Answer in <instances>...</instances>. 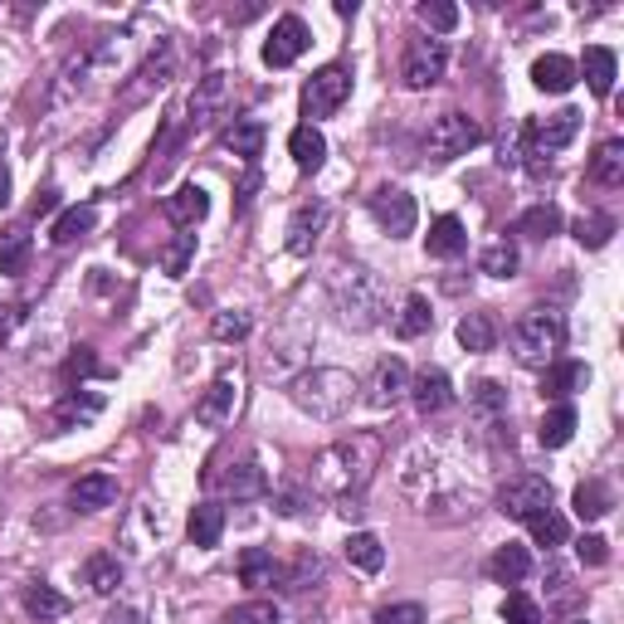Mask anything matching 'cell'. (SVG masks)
<instances>
[{
  "label": "cell",
  "mask_w": 624,
  "mask_h": 624,
  "mask_svg": "<svg viewBox=\"0 0 624 624\" xmlns=\"http://www.w3.org/2000/svg\"><path fill=\"white\" fill-rule=\"evenodd\" d=\"M225 147H230L235 156H244L249 166L259 161V152H264V122H254V118H239L230 132H225Z\"/></svg>",
  "instance_id": "74e56055"
},
{
  "label": "cell",
  "mask_w": 624,
  "mask_h": 624,
  "mask_svg": "<svg viewBox=\"0 0 624 624\" xmlns=\"http://www.w3.org/2000/svg\"><path fill=\"white\" fill-rule=\"evenodd\" d=\"M527 571H532V551L517 547V542L497 547L493 561H488V576L503 580V586H517V580H527Z\"/></svg>",
  "instance_id": "484cf974"
},
{
  "label": "cell",
  "mask_w": 624,
  "mask_h": 624,
  "mask_svg": "<svg viewBox=\"0 0 624 624\" xmlns=\"http://www.w3.org/2000/svg\"><path fill=\"white\" fill-rule=\"evenodd\" d=\"M532 83L542 93H571L576 88V64H571L566 55H542L532 64Z\"/></svg>",
  "instance_id": "d4e9b609"
},
{
  "label": "cell",
  "mask_w": 624,
  "mask_h": 624,
  "mask_svg": "<svg viewBox=\"0 0 624 624\" xmlns=\"http://www.w3.org/2000/svg\"><path fill=\"white\" fill-rule=\"evenodd\" d=\"M566 624H586V620H566Z\"/></svg>",
  "instance_id": "94428289"
},
{
  "label": "cell",
  "mask_w": 624,
  "mask_h": 624,
  "mask_svg": "<svg viewBox=\"0 0 624 624\" xmlns=\"http://www.w3.org/2000/svg\"><path fill=\"white\" fill-rule=\"evenodd\" d=\"M235 405H239V371H220V376L205 386V395L195 400V420L205 430H225L235 420Z\"/></svg>",
  "instance_id": "30bf717a"
},
{
  "label": "cell",
  "mask_w": 624,
  "mask_h": 624,
  "mask_svg": "<svg viewBox=\"0 0 624 624\" xmlns=\"http://www.w3.org/2000/svg\"><path fill=\"white\" fill-rule=\"evenodd\" d=\"M191 259H195V235L185 230V235H176L171 244L161 249V274H166V278H185V268H191Z\"/></svg>",
  "instance_id": "7bdbcfd3"
},
{
  "label": "cell",
  "mask_w": 624,
  "mask_h": 624,
  "mask_svg": "<svg viewBox=\"0 0 624 624\" xmlns=\"http://www.w3.org/2000/svg\"><path fill=\"white\" fill-rule=\"evenodd\" d=\"M20 600H25V615H35L39 624H45V620H64V615H69V600L59 596L55 586H45V580L25 586V596H20Z\"/></svg>",
  "instance_id": "e575fe53"
},
{
  "label": "cell",
  "mask_w": 624,
  "mask_h": 624,
  "mask_svg": "<svg viewBox=\"0 0 624 624\" xmlns=\"http://www.w3.org/2000/svg\"><path fill=\"white\" fill-rule=\"evenodd\" d=\"M341 556H347L357 571H367V576H376V571L386 566V547H381L376 532H351L347 542H341Z\"/></svg>",
  "instance_id": "83f0119b"
},
{
  "label": "cell",
  "mask_w": 624,
  "mask_h": 624,
  "mask_svg": "<svg viewBox=\"0 0 624 624\" xmlns=\"http://www.w3.org/2000/svg\"><path fill=\"white\" fill-rule=\"evenodd\" d=\"M576 556H580V566H605V561H610V542L590 532V537H580V542H576Z\"/></svg>",
  "instance_id": "816d5d0a"
},
{
  "label": "cell",
  "mask_w": 624,
  "mask_h": 624,
  "mask_svg": "<svg viewBox=\"0 0 624 624\" xmlns=\"http://www.w3.org/2000/svg\"><path fill=\"white\" fill-rule=\"evenodd\" d=\"M610 235H615V215H580V220H576V239L586 249L610 244Z\"/></svg>",
  "instance_id": "bcb514c9"
},
{
  "label": "cell",
  "mask_w": 624,
  "mask_h": 624,
  "mask_svg": "<svg viewBox=\"0 0 624 624\" xmlns=\"http://www.w3.org/2000/svg\"><path fill=\"white\" fill-rule=\"evenodd\" d=\"M551 507V483L542 473H517L497 488V513L513 517V523H532Z\"/></svg>",
  "instance_id": "8992f818"
},
{
  "label": "cell",
  "mask_w": 624,
  "mask_h": 624,
  "mask_svg": "<svg viewBox=\"0 0 624 624\" xmlns=\"http://www.w3.org/2000/svg\"><path fill=\"white\" fill-rule=\"evenodd\" d=\"M410 400H415V410H420V415H440V410H449V405H454V386H449V376H444L440 367H424L420 376H410Z\"/></svg>",
  "instance_id": "5bb4252c"
},
{
  "label": "cell",
  "mask_w": 624,
  "mask_h": 624,
  "mask_svg": "<svg viewBox=\"0 0 624 624\" xmlns=\"http://www.w3.org/2000/svg\"><path fill=\"white\" fill-rule=\"evenodd\" d=\"M64 376H69V381H83V376H103V367H98V357H93V347H79L74 357H69Z\"/></svg>",
  "instance_id": "f5cc1de1"
},
{
  "label": "cell",
  "mask_w": 624,
  "mask_h": 624,
  "mask_svg": "<svg viewBox=\"0 0 624 624\" xmlns=\"http://www.w3.org/2000/svg\"><path fill=\"white\" fill-rule=\"evenodd\" d=\"M561 347H566V322L547 308L527 312L513 327V357L532 371H547L551 361H561Z\"/></svg>",
  "instance_id": "277c9868"
},
{
  "label": "cell",
  "mask_w": 624,
  "mask_h": 624,
  "mask_svg": "<svg viewBox=\"0 0 624 624\" xmlns=\"http://www.w3.org/2000/svg\"><path fill=\"white\" fill-rule=\"evenodd\" d=\"M503 620H507V624H542V605H537V600L527 596V590H507Z\"/></svg>",
  "instance_id": "7dc6e473"
},
{
  "label": "cell",
  "mask_w": 624,
  "mask_h": 624,
  "mask_svg": "<svg viewBox=\"0 0 624 624\" xmlns=\"http://www.w3.org/2000/svg\"><path fill=\"white\" fill-rule=\"evenodd\" d=\"M420 20L434 29V35H449V29H459V5H449V0H424Z\"/></svg>",
  "instance_id": "c3c4849f"
},
{
  "label": "cell",
  "mask_w": 624,
  "mask_h": 624,
  "mask_svg": "<svg viewBox=\"0 0 624 624\" xmlns=\"http://www.w3.org/2000/svg\"><path fill=\"white\" fill-rule=\"evenodd\" d=\"M0 205H10V171H5V161H0Z\"/></svg>",
  "instance_id": "680465c9"
},
{
  "label": "cell",
  "mask_w": 624,
  "mask_h": 624,
  "mask_svg": "<svg viewBox=\"0 0 624 624\" xmlns=\"http://www.w3.org/2000/svg\"><path fill=\"white\" fill-rule=\"evenodd\" d=\"M103 624H137V615H132V610H122V615H108Z\"/></svg>",
  "instance_id": "91938a15"
},
{
  "label": "cell",
  "mask_w": 624,
  "mask_h": 624,
  "mask_svg": "<svg viewBox=\"0 0 624 624\" xmlns=\"http://www.w3.org/2000/svg\"><path fill=\"white\" fill-rule=\"evenodd\" d=\"M527 532H532V542L537 547H561V542H566V517H561L556 513V507H547V513L542 517H532V523H527Z\"/></svg>",
  "instance_id": "ee69618b"
},
{
  "label": "cell",
  "mask_w": 624,
  "mask_h": 624,
  "mask_svg": "<svg viewBox=\"0 0 624 624\" xmlns=\"http://www.w3.org/2000/svg\"><path fill=\"white\" fill-rule=\"evenodd\" d=\"M93 225H98V211H93V205H74V211H64V215L55 220V230H49V239H55V244L64 249V244H74V239L93 235Z\"/></svg>",
  "instance_id": "8d00e7d4"
},
{
  "label": "cell",
  "mask_w": 624,
  "mask_h": 624,
  "mask_svg": "<svg viewBox=\"0 0 624 624\" xmlns=\"http://www.w3.org/2000/svg\"><path fill=\"white\" fill-rule=\"evenodd\" d=\"M171 74H176V49L161 39V45H156V55L147 59V64H142L137 83H132V88H128V98H147V93L166 88V83H171Z\"/></svg>",
  "instance_id": "7402d4cb"
},
{
  "label": "cell",
  "mask_w": 624,
  "mask_h": 624,
  "mask_svg": "<svg viewBox=\"0 0 624 624\" xmlns=\"http://www.w3.org/2000/svg\"><path fill=\"white\" fill-rule=\"evenodd\" d=\"M29 254H35V244H29L25 230H10L0 235V274L5 278H20L29 268Z\"/></svg>",
  "instance_id": "f35d334b"
},
{
  "label": "cell",
  "mask_w": 624,
  "mask_h": 624,
  "mask_svg": "<svg viewBox=\"0 0 624 624\" xmlns=\"http://www.w3.org/2000/svg\"><path fill=\"white\" fill-rule=\"evenodd\" d=\"M161 211H166V220L176 225V230H195V225L205 220V215H211V195L201 191V185H181V191H171L161 201Z\"/></svg>",
  "instance_id": "9a60e30c"
},
{
  "label": "cell",
  "mask_w": 624,
  "mask_h": 624,
  "mask_svg": "<svg viewBox=\"0 0 624 624\" xmlns=\"http://www.w3.org/2000/svg\"><path fill=\"white\" fill-rule=\"evenodd\" d=\"M303 507H308V493H303V488H293V493L278 497V513H284V517H298Z\"/></svg>",
  "instance_id": "11a10c76"
},
{
  "label": "cell",
  "mask_w": 624,
  "mask_h": 624,
  "mask_svg": "<svg viewBox=\"0 0 624 624\" xmlns=\"http://www.w3.org/2000/svg\"><path fill=\"white\" fill-rule=\"evenodd\" d=\"M351 98V69L347 64H327L317 69L308 83H303V118H332L341 103Z\"/></svg>",
  "instance_id": "52a82bcc"
},
{
  "label": "cell",
  "mask_w": 624,
  "mask_h": 624,
  "mask_svg": "<svg viewBox=\"0 0 624 624\" xmlns=\"http://www.w3.org/2000/svg\"><path fill=\"white\" fill-rule=\"evenodd\" d=\"M55 191H45V195H39V201H35V215H49V211H55Z\"/></svg>",
  "instance_id": "6f0895ef"
},
{
  "label": "cell",
  "mask_w": 624,
  "mask_h": 624,
  "mask_svg": "<svg viewBox=\"0 0 624 624\" xmlns=\"http://www.w3.org/2000/svg\"><path fill=\"white\" fill-rule=\"evenodd\" d=\"M308 45H312V35H308V25H303L298 15L274 20V35L264 39V64H268V69H288V64H298V59L308 55Z\"/></svg>",
  "instance_id": "8fae6325"
},
{
  "label": "cell",
  "mask_w": 624,
  "mask_h": 624,
  "mask_svg": "<svg viewBox=\"0 0 624 624\" xmlns=\"http://www.w3.org/2000/svg\"><path fill=\"white\" fill-rule=\"evenodd\" d=\"M118 503V478L112 473H83L74 488H69V507L74 513H103V507Z\"/></svg>",
  "instance_id": "2e32d148"
},
{
  "label": "cell",
  "mask_w": 624,
  "mask_h": 624,
  "mask_svg": "<svg viewBox=\"0 0 624 624\" xmlns=\"http://www.w3.org/2000/svg\"><path fill=\"white\" fill-rule=\"evenodd\" d=\"M590 181L596 185H624V142L620 137H610V142H600L596 156H590Z\"/></svg>",
  "instance_id": "f1b7e54d"
},
{
  "label": "cell",
  "mask_w": 624,
  "mask_h": 624,
  "mask_svg": "<svg viewBox=\"0 0 624 624\" xmlns=\"http://www.w3.org/2000/svg\"><path fill=\"white\" fill-rule=\"evenodd\" d=\"M249 327H254V322H249V312H215V322H211V332H215L220 341L249 337Z\"/></svg>",
  "instance_id": "681fc988"
},
{
  "label": "cell",
  "mask_w": 624,
  "mask_h": 624,
  "mask_svg": "<svg viewBox=\"0 0 624 624\" xmlns=\"http://www.w3.org/2000/svg\"><path fill=\"white\" fill-rule=\"evenodd\" d=\"M371 624H424V605H415V600H400V605H381Z\"/></svg>",
  "instance_id": "f907efd6"
},
{
  "label": "cell",
  "mask_w": 624,
  "mask_h": 624,
  "mask_svg": "<svg viewBox=\"0 0 624 624\" xmlns=\"http://www.w3.org/2000/svg\"><path fill=\"white\" fill-rule=\"evenodd\" d=\"M259 185H264V176H259V166H249V171H244V181H239V195H235V215H244L249 205H254Z\"/></svg>",
  "instance_id": "db71d44e"
},
{
  "label": "cell",
  "mask_w": 624,
  "mask_h": 624,
  "mask_svg": "<svg viewBox=\"0 0 624 624\" xmlns=\"http://www.w3.org/2000/svg\"><path fill=\"white\" fill-rule=\"evenodd\" d=\"M586 386H590V367H580V361H551L542 376V395L556 405H566V395H576Z\"/></svg>",
  "instance_id": "ac0fdd59"
},
{
  "label": "cell",
  "mask_w": 624,
  "mask_h": 624,
  "mask_svg": "<svg viewBox=\"0 0 624 624\" xmlns=\"http://www.w3.org/2000/svg\"><path fill=\"white\" fill-rule=\"evenodd\" d=\"M357 391H361V381L341 367H312L303 376H293V386H288L293 405L303 415H312V420H341L357 405Z\"/></svg>",
  "instance_id": "3957f363"
},
{
  "label": "cell",
  "mask_w": 624,
  "mask_h": 624,
  "mask_svg": "<svg viewBox=\"0 0 624 624\" xmlns=\"http://www.w3.org/2000/svg\"><path fill=\"white\" fill-rule=\"evenodd\" d=\"M571 507H576L580 523H600V517L615 507V493H610L600 478H586V483H576V493H571Z\"/></svg>",
  "instance_id": "cb8c5ba5"
},
{
  "label": "cell",
  "mask_w": 624,
  "mask_h": 624,
  "mask_svg": "<svg viewBox=\"0 0 624 624\" xmlns=\"http://www.w3.org/2000/svg\"><path fill=\"white\" fill-rule=\"evenodd\" d=\"M83 580H88L93 596H118V586H122L118 556H108V551H93V556L83 561Z\"/></svg>",
  "instance_id": "f546056e"
},
{
  "label": "cell",
  "mask_w": 624,
  "mask_h": 624,
  "mask_svg": "<svg viewBox=\"0 0 624 624\" xmlns=\"http://www.w3.org/2000/svg\"><path fill=\"white\" fill-rule=\"evenodd\" d=\"M235 103V74H225V69H211L205 79H195V93H191V122L195 128H205V122L225 118Z\"/></svg>",
  "instance_id": "9c48e42d"
},
{
  "label": "cell",
  "mask_w": 624,
  "mask_h": 624,
  "mask_svg": "<svg viewBox=\"0 0 624 624\" xmlns=\"http://www.w3.org/2000/svg\"><path fill=\"white\" fill-rule=\"evenodd\" d=\"M580 69H586V83H590V93H596V98H610V93H615L620 59L610 55L605 45H590L586 59H580ZM580 69H576V74H580Z\"/></svg>",
  "instance_id": "44dd1931"
},
{
  "label": "cell",
  "mask_w": 624,
  "mask_h": 624,
  "mask_svg": "<svg viewBox=\"0 0 624 624\" xmlns=\"http://www.w3.org/2000/svg\"><path fill=\"white\" fill-rule=\"evenodd\" d=\"M220 483H225V493H230V497H239V503H244V497H264V493H268V473H264V468H259L254 459L235 464L230 473L220 478Z\"/></svg>",
  "instance_id": "d6a6232c"
},
{
  "label": "cell",
  "mask_w": 624,
  "mask_h": 624,
  "mask_svg": "<svg viewBox=\"0 0 624 624\" xmlns=\"http://www.w3.org/2000/svg\"><path fill=\"white\" fill-rule=\"evenodd\" d=\"M478 268H483L488 278H513L517 268H523V254H517L513 239H497V244L483 249V259H478Z\"/></svg>",
  "instance_id": "60d3db41"
},
{
  "label": "cell",
  "mask_w": 624,
  "mask_h": 624,
  "mask_svg": "<svg viewBox=\"0 0 624 624\" xmlns=\"http://www.w3.org/2000/svg\"><path fill=\"white\" fill-rule=\"evenodd\" d=\"M371 215H376L381 230H386L391 239L415 235V220H420V211H415V195H405L400 185H386V191L371 195Z\"/></svg>",
  "instance_id": "7c38bea8"
},
{
  "label": "cell",
  "mask_w": 624,
  "mask_h": 624,
  "mask_svg": "<svg viewBox=\"0 0 624 624\" xmlns=\"http://www.w3.org/2000/svg\"><path fill=\"white\" fill-rule=\"evenodd\" d=\"M185 532H191L195 547H220V537H225V507L220 503H195Z\"/></svg>",
  "instance_id": "4316f807"
},
{
  "label": "cell",
  "mask_w": 624,
  "mask_h": 624,
  "mask_svg": "<svg viewBox=\"0 0 624 624\" xmlns=\"http://www.w3.org/2000/svg\"><path fill=\"white\" fill-rule=\"evenodd\" d=\"M327 293H332L337 317L347 322V327H357V332L381 327V322H386V312H391L386 284H381L371 268H361V264H337V268H332Z\"/></svg>",
  "instance_id": "7a4b0ae2"
},
{
  "label": "cell",
  "mask_w": 624,
  "mask_h": 624,
  "mask_svg": "<svg viewBox=\"0 0 624 624\" xmlns=\"http://www.w3.org/2000/svg\"><path fill=\"white\" fill-rule=\"evenodd\" d=\"M571 434H576V405H551L542 415V430H537L542 449H566Z\"/></svg>",
  "instance_id": "1f68e13d"
},
{
  "label": "cell",
  "mask_w": 624,
  "mask_h": 624,
  "mask_svg": "<svg viewBox=\"0 0 624 624\" xmlns=\"http://www.w3.org/2000/svg\"><path fill=\"white\" fill-rule=\"evenodd\" d=\"M444 69H449V49H444V39H410L405 45V59H400V79H405V88H415V93H424V88H434V83L444 79Z\"/></svg>",
  "instance_id": "ba28073f"
},
{
  "label": "cell",
  "mask_w": 624,
  "mask_h": 624,
  "mask_svg": "<svg viewBox=\"0 0 624 624\" xmlns=\"http://www.w3.org/2000/svg\"><path fill=\"white\" fill-rule=\"evenodd\" d=\"M430 322H434L430 298H424V293H410V298L400 303V312H395V337H400V341H415V337H424V332H430Z\"/></svg>",
  "instance_id": "4dcf8cb0"
},
{
  "label": "cell",
  "mask_w": 624,
  "mask_h": 624,
  "mask_svg": "<svg viewBox=\"0 0 624 624\" xmlns=\"http://www.w3.org/2000/svg\"><path fill=\"white\" fill-rule=\"evenodd\" d=\"M225 624H284V610L274 605V600H244V605H235Z\"/></svg>",
  "instance_id": "f6af8a7d"
},
{
  "label": "cell",
  "mask_w": 624,
  "mask_h": 624,
  "mask_svg": "<svg viewBox=\"0 0 624 624\" xmlns=\"http://www.w3.org/2000/svg\"><path fill=\"white\" fill-rule=\"evenodd\" d=\"M513 235H527V239L561 235V211H556V205H532V211H523V220L513 225Z\"/></svg>",
  "instance_id": "b9f144b4"
},
{
  "label": "cell",
  "mask_w": 624,
  "mask_h": 624,
  "mask_svg": "<svg viewBox=\"0 0 624 624\" xmlns=\"http://www.w3.org/2000/svg\"><path fill=\"white\" fill-rule=\"evenodd\" d=\"M98 410H103V395H74L69 391L64 400L55 405V424L59 430H69V424H88V420H98Z\"/></svg>",
  "instance_id": "ab89813d"
},
{
  "label": "cell",
  "mask_w": 624,
  "mask_h": 624,
  "mask_svg": "<svg viewBox=\"0 0 624 624\" xmlns=\"http://www.w3.org/2000/svg\"><path fill=\"white\" fill-rule=\"evenodd\" d=\"M371 405L376 410H395V405L410 395V367H405L400 357H386V361H376V376H371Z\"/></svg>",
  "instance_id": "4fadbf2b"
},
{
  "label": "cell",
  "mask_w": 624,
  "mask_h": 624,
  "mask_svg": "<svg viewBox=\"0 0 624 624\" xmlns=\"http://www.w3.org/2000/svg\"><path fill=\"white\" fill-rule=\"evenodd\" d=\"M322 225H327V205H322V201L298 205V211H293V220H288V249H293L298 259L312 254V244H317Z\"/></svg>",
  "instance_id": "e0dca14e"
},
{
  "label": "cell",
  "mask_w": 624,
  "mask_h": 624,
  "mask_svg": "<svg viewBox=\"0 0 624 624\" xmlns=\"http://www.w3.org/2000/svg\"><path fill=\"white\" fill-rule=\"evenodd\" d=\"M381 468V434H347V440L327 444L312 459L308 483L327 497H351L371 483V473Z\"/></svg>",
  "instance_id": "6da1fadb"
},
{
  "label": "cell",
  "mask_w": 624,
  "mask_h": 624,
  "mask_svg": "<svg viewBox=\"0 0 624 624\" xmlns=\"http://www.w3.org/2000/svg\"><path fill=\"white\" fill-rule=\"evenodd\" d=\"M288 156H293L298 171H322V161H327V137H322L312 122L288 132Z\"/></svg>",
  "instance_id": "ffe728a7"
},
{
  "label": "cell",
  "mask_w": 624,
  "mask_h": 624,
  "mask_svg": "<svg viewBox=\"0 0 624 624\" xmlns=\"http://www.w3.org/2000/svg\"><path fill=\"white\" fill-rule=\"evenodd\" d=\"M468 410H473L483 424H497L507 415V391L497 386V381H473V391H468Z\"/></svg>",
  "instance_id": "d590c367"
},
{
  "label": "cell",
  "mask_w": 624,
  "mask_h": 624,
  "mask_svg": "<svg viewBox=\"0 0 624 624\" xmlns=\"http://www.w3.org/2000/svg\"><path fill=\"white\" fill-rule=\"evenodd\" d=\"M478 142H483V128H478L473 118H464V112H440V118L430 122V132H424V156H430V161H454V156L473 152Z\"/></svg>",
  "instance_id": "5b68a950"
},
{
  "label": "cell",
  "mask_w": 624,
  "mask_h": 624,
  "mask_svg": "<svg viewBox=\"0 0 624 624\" xmlns=\"http://www.w3.org/2000/svg\"><path fill=\"white\" fill-rule=\"evenodd\" d=\"M424 249H430V259H459L468 249V230L459 215H440L430 225V235H424Z\"/></svg>",
  "instance_id": "d6986e66"
},
{
  "label": "cell",
  "mask_w": 624,
  "mask_h": 624,
  "mask_svg": "<svg viewBox=\"0 0 624 624\" xmlns=\"http://www.w3.org/2000/svg\"><path fill=\"white\" fill-rule=\"evenodd\" d=\"M20 317H25V312H20V308H0V341H5L10 332L20 327Z\"/></svg>",
  "instance_id": "9f6ffc18"
},
{
  "label": "cell",
  "mask_w": 624,
  "mask_h": 624,
  "mask_svg": "<svg viewBox=\"0 0 624 624\" xmlns=\"http://www.w3.org/2000/svg\"><path fill=\"white\" fill-rule=\"evenodd\" d=\"M454 337H459V347L464 351H493L497 347V317L493 312H464L459 317V327H454Z\"/></svg>",
  "instance_id": "603a6c76"
},
{
  "label": "cell",
  "mask_w": 624,
  "mask_h": 624,
  "mask_svg": "<svg viewBox=\"0 0 624 624\" xmlns=\"http://www.w3.org/2000/svg\"><path fill=\"white\" fill-rule=\"evenodd\" d=\"M278 576H284V566L274 561V551L249 547L244 556H239V580H244V586H278Z\"/></svg>",
  "instance_id": "836d02e7"
}]
</instances>
